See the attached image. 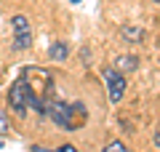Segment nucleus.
Wrapping results in <instances>:
<instances>
[{"mask_svg": "<svg viewBox=\"0 0 160 152\" xmlns=\"http://www.w3.org/2000/svg\"><path fill=\"white\" fill-rule=\"evenodd\" d=\"M46 118H51L53 123H56L59 128H64V131H78L75 128V120H72V104H67V101H62V99L48 101V115Z\"/></svg>", "mask_w": 160, "mask_h": 152, "instance_id": "obj_1", "label": "nucleus"}, {"mask_svg": "<svg viewBox=\"0 0 160 152\" xmlns=\"http://www.w3.org/2000/svg\"><path fill=\"white\" fill-rule=\"evenodd\" d=\"M11 27H13V48L16 51H27L32 45V27H29V19L16 13L11 19Z\"/></svg>", "mask_w": 160, "mask_h": 152, "instance_id": "obj_2", "label": "nucleus"}, {"mask_svg": "<svg viewBox=\"0 0 160 152\" xmlns=\"http://www.w3.org/2000/svg\"><path fill=\"white\" fill-rule=\"evenodd\" d=\"M102 78L107 80V91H109V99L112 101H120L123 94H126V75L115 67H104L102 69Z\"/></svg>", "mask_w": 160, "mask_h": 152, "instance_id": "obj_3", "label": "nucleus"}, {"mask_svg": "<svg viewBox=\"0 0 160 152\" xmlns=\"http://www.w3.org/2000/svg\"><path fill=\"white\" fill-rule=\"evenodd\" d=\"M115 69H120V72H136L139 69V59L133 56V53H123V56L115 59Z\"/></svg>", "mask_w": 160, "mask_h": 152, "instance_id": "obj_4", "label": "nucleus"}, {"mask_svg": "<svg viewBox=\"0 0 160 152\" xmlns=\"http://www.w3.org/2000/svg\"><path fill=\"white\" fill-rule=\"evenodd\" d=\"M48 56H51L53 62H64V59L69 56V45L64 43V40H53L51 48H48Z\"/></svg>", "mask_w": 160, "mask_h": 152, "instance_id": "obj_5", "label": "nucleus"}, {"mask_svg": "<svg viewBox=\"0 0 160 152\" xmlns=\"http://www.w3.org/2000/svg\"><path fill=\"white\" fill-rule=\"evenodd\" d=\"M104 152H131V149H128V147L123 144L120 139H115V141H109V144L104 147Z\"/></svg>", "mask_w": 160, "mask_h": 152, "instance_id": "obj_6", "label": "nucleus"}, {"mask_svg": "<svg viewBox=\"0 0 160 152\" xmlns=\"http://www.w3.org/2000/svg\"><path fill=\"white\" fill-rule=\"evenodd\" d=\"M3 134H8V118H6V112L0 109V136Z\"/></svg>", "mask_w": 160, "mask_h": 152, "instance_id": "obj_7", "label": "nucleus"}, {"mask_svg": "<svg viewBox=\"0 0 160 152\" xmlns=\"http://www.w3.org/2000/svg\"><path fill=\"white\" fill-rule=\"evenodd\" d=\"M53 152H78V149H75L72 144H62V147H56V149H53Z\"/></svg>", "mask_w": 160, "mask_h": 152, "instance_id": "obj_8", "label": "nucleus"}, {"mask_svg": "<svg viewBox=\"0 0 160 152\" xmlns=\"http://www.w3.org/2000/svg\"><path fill=\"white\" fill-rule=\"evenodd\" d=\"M29 152H53V149H46V147H40V144H32Z\"/></svg>", "mask_w": 160, "mask_h": 152, "instance_id": "obj_9", "label": "nucleus"}, {"mask_svg": "<svg viewBox=\"0 0 160 152\" xmlns=\"http://www.w3.org/2000/svg\"><path fill=\"white\" fill-rule=\"evenodd\" d=\"M69 3H80V0H69Z\"/></svg>", "mask_w": 160, "mask_h": 152, "instance_id": "obj_10", "label": "nucleus"}, {"mask_svg": "<svg viewBox=\"0 0 160 152\" xmlns=\"http://www.w3.org/2000/svg\"><path fill=\"white\" fill-rule=\"evenodd\" d=\"M152 3H160V0H152Z\"/></svg>", "mask_w": 160, "mask_h": 152, "instance_id": "obj_11", "label": "nucleus"}]
</instances>
